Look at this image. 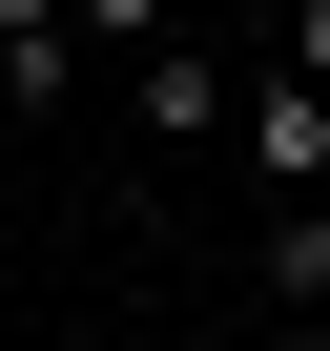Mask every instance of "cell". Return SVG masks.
<instances>
[{"label": "cell", "mask_w": 330, "mask_h": 351, "mask_svg": "<svg viewBox=\"0 0 330 351\" xmlns=\"http://www.w3.org/2000/svg\"><path fill=\"white\" fill-rule=\"evenodd\" d=\"M248 42H268L289 83H330V0H268V21H248Z\"/></svg>", "instance_id": "5"}, {"label": "cell", "mask_w": 330, "mask_h": 351, "mask_svg": "<svg viewBox=\"0 0 330 351\" xmlns=\"http://www.w3.org/2000/svg\"><path fill=\"white\" fill-rule=\"evenodd\" d=\"M124 104H144L165 145H227V124H248V62H227V42H144V62H124Z\"/></svg>", "instance_id": "2"}, {"label": "cell", "mask_w": 330, "mask_h": 351, "mask_svg": "<svg viewBox=\"0 0 330 351\" xmlns=\"http://www.w3.org/2000/svg\"><path fill=\"white\" fill-rule=\"evenodd\" d=\"M83 0H0V104H83Z\"/></svg>", "instance_id": "3"}, {"label": "cell", "mask_w": 330, "mask_h": 351, "mask_svg": "<svg viewBox=\"0 0 330 351\" xmlns=\"http://www.w3.org/2000/svg\"><path fill=\"white\" fill-rule=\"evenodd\" d=\"M248 165H268V207H330V83H289V62H248V124H227Z\"/></svg>", "instance_id": "1"}, {"label": "cell", "mask_w": 330, "mask_h": 351, "mask_svg": "<svg viewBox=\"0 0 330 351\" xmlns=\"http://www.w3.org/2000/svg\"><path fill=\"white\" fill-rule=\"evenodd\" d=\"M268 310H330V207H268Z\"/></svg>", "instance_id": "4"}]
</instances>
